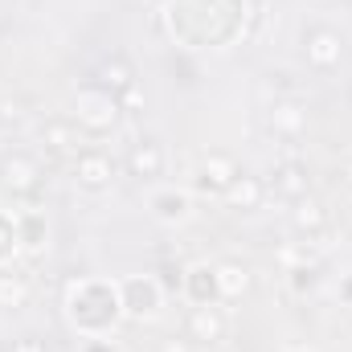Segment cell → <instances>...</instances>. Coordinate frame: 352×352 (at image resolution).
I'll return each mask as SVG.
<instances>
[{"mask_svg": "<svg viewBox=\"0 0 352 352\" xmlns=\"http://www.w3.org/2000/svg\"><path fill=\"white\" fill-rule=\"evenodd\" d=\"M66 324L82 336V340H107L127 316H123V303H119V283L115 278H74L66 287Z\"/></svg>", "mask_w": 352, "mask_h": 352, "instance_id": "cell-1", "label": "cell"}, {"mask_svg": "<svg viewBox=\"0 0 352 352\" xmlns=\"http://www.w3.org/2000/svg\"><path fill=\"white\" fill-rule=\"evenodd\" d=\"M74 123H78V131L90 135V140H102V135H111L115 127H119V119H123V102H119V94L107 87H82L74 94V115H70Z\"/></svg>", "mask_w": 352, "mask_h": 352, "instance_id": "cell-2", "label": "cell"}, {"mask_svg": "<svg viewBox=\"0 0 352 352\" xmlns=\"http://www.w3.org/2000/svg\"><path fill=\"white\" fill-rule=\"evenodd\" d=\"M119 283V303L131 324H152L164 311V283L156 274H123Z\"/></svg>", "mask_w": 352, "mask_h": 352, "instance_id": "cell-3", "label": "cell"}, {"mask_svg": "<svg viewBox=\"0 0 352 352\" xmlns=\"http://www.w3.org/2000/svg\"><path fill=\"white\" fill-rule=\"evenodd\" d=\"M148 213H152V221L176 230L192 217V192L184 184H152L148 188Z\"/></svg>", "mask_w": 352, "mask_h": 352, "instance_id": "cell-4", "label": "cell"}, {"mask_svg": "<svg viewBox=\"0 0 352 352\" xmlns=\"http://www.w3.org/2000/svg\"><path fill=\"white\" fill-rule=\"evenodd\" d=\"M115 176H119V164H115V156L102 152V148H82V152L74 156V184H78L82 192H107V188L115 184Z\"/></svg>", "mask_w": 352, "mask_h": 352, "instance_id": "cell-5", "label": "cell"}, {"mask_svg": "<svg viewBox=\"0 0 352 352\" xmlns=\"http://www.w3.org/2000/svg\"><path fill=\"white\" fill-rule=\"evenodd\" d=\"M41 176H45L41 173V164H37L29 152H8V156L0 160V188L12 192V197H21V201L37 197Z\"/></svg>", "mask_w": 352, "mask_h": 352, "instance_id": "cell-6", "label": "cell"}, {"mask_svg": "<svg viewBox=\"0 0 352 352\" xmlns=\"http://www.w3.org/2000/svg\"><path fill=\"white\" fill-rule=\"evenodd\" d=\"M226 332H230V311H226V303L188 307V316H184V336H188L192 344L213 349V344H221V340H226Z\"/></svg>", "mask_w": 352, "mask_h": 352, "instance_id": "cell-7", "label": "cell"}, {"mask_svg": "<svg viewBox=\"0 0 352 352\" xmlns=\"http://www.w3.org/2000/svg\"><path fill=\"white\" fill-rule=\"evenodd\" d=\"M303 58H307V66L311 70H336L340 62H344V37L336 33V29H328V25H320V29H307L303 33Z\"/></svg>", "mask_w": 352, "mask_h": 352, "instance_id": "cell-8", "label": "cell"}, {"mask_svg": "<svg viewBox=\"0 0 352 352\" xmlns=\"http://www.w3.org/2000/svg\"><path fill=\"white\" fill-rule=\"evenodd\" d=\"M123 168H127V176H135V180H160V176H164V168H168L164 144H160L156 135H140V140L127 148Z\"/></svg>", "mask_w": 352, "mask_h": 352, "instance_id": "cell-9", "label": "cell"}, {"mask_svg": "<svg viewBox=\"0 0 352 352\" xmlns=\"http://www.w3.org/2000/svg\"><path fill=\"white\" fill-rule=\"evenodd\" d=\"M238 173H242V168L234 164V156L209 152V156H201V164H197V173H192V188H197L201 197H221Z\"/></svg>", "mask_w": 352, "mask_h": 352, "instance_id": "cell-10", "label": "cell"}, {"mask_svg": "<svg viewBox=\"0 0 352 352\" xmlns=\"http://www.w3.org/2000/svg\"><path fill=\"white\" fill-rule=\"evenodd\" d=\"M291 230L299 234V238H307V242H320L324 246V238H328V230H332V217H328V209H324V201L320 197H299V201H291Z\"/></svg>", "mask_w": 352, "mask_h": 352, "instance_id": "cell-11", "label": "cell"}, {"mask_svg": "<svg viewBox=\"0 0 352 352\" xmlns=\"http://www.w3.org/2000/svg\"><path fill=\"white\" fill-rule=\"evenodd\" d=\"M180 295L188 307H205V303H221V291H217V270L209 263H192L184 266L180 274Z\"/></svg>", "mask_w": 352, "mask_h": 352, "instance_id": "cell-12", "label": "cell"}, {"mask_svg": "<svg viewBox=\"0 0 352 352\" xmlns=\"http://www.w3.org/2000/svg\"><path fill=\"white\" fill-rule=\"evenodd\" d=\"M16 234H21V254L37 258L50 250V217L41 209H16Z\"/></svg>", "mask_w": 352, "mask_h": 352, "instance_id": "cell-13", "label": "cell"}, {"mask_svg": "<svg viewBox=\"0 0 352 352\" xmlns=\"http://www.w3.org/2000/svg\"><path fill=\"white\" fill-rule=\"evenodd\" d=\"M263 201H266V184L250 173H238L230 180V188L221 192V205L234 209V213H254V209H263Z\"/></svg>", "mask_w": 352, "mask_h": 352, "instance_id": "cell-14", "label": "cell"}, {"mask_svg": "<svg viewBox=\"0 0 352 352\" xmlns=\"http://www.w3.org/2000/svg\"><path fill=\"white\" fill-rule=\"evenodd\" d=\"M270 131L283 135L287 144L299 140L307 131V107L299 98H274V107H270Z\"/></svg>", "mask_w": 352, "mask_h": 352, "instance_id": "cell-15", "label": "cell"}, {"mask_svg": "<svg viewBox=\"0 0 352 352\" xmlns=\"http://www.w3.org/2000/svg\"><path fill=\"white\" fill-rule=\"evenodd\" d=\"M41 144L54 152V156H78L82 152V131H78V123L74 119H50L45 127H41Z\"/></svg>", "mask_w": 352, "mask_h": 352, "instance_id": "cell-16", "label": "cell"}, {"mask_svg": "<svg viewBox=\"0 0 352 352\" xmlns=\"http://www.w3.org/2000/svg\"><path fill=\"white\" fill-rule=\"evenodd\" d=\"M270 188H274V197H283V201H299V197H307V192H311L307 168H303L299 160H278V164H274V180H270Z\"/></svg>", "mask_w": 352, "mask_h": 352, "instance_id": "cell-17", "label": "cell"}, {"mask_svg": "<svg viewBox=\"0 0 352 352\" xmlns=\"http://www.w3.org/2000/svg\"><path fill=\"white\" fill-rule=\"evenodd\" d=\"M33 299V278L16 266H0V311H16Z\"/></svg>", "mask_w": 352, "mask_h": 352, "instance_id": "cell-18", "label": "cell"}, {"mask_svg": "<svg viewBox=\"0 0 352 352\" xmlns=\"http://www.w3.org/2000/svg\"><path fill=\"white\" fill-rule=\"evenodd\" d=\"M278 263L287 266V270H320V266H324V246H320V242H307V238L283 242Z\"/></svg>", "mask_w": 352, "mask_h": 352, "instance_id": "cell-19", "label": "cell"}, {"mask_svg": "<svg viewBox=\"0 0 352 352\" xmlns=\"http://www.w3.org/2000/svg\"><path fill=\"white\" fill-rule=\"evenodd\" d=\"M217 270V291H221V303H234V299H242L246 291H250V266L242 263H213Z\"/></svg>", "mask_w": 352, "mask_h": 352, "instance_id": "cell-20", "label": "cell"}, {"mask_svg": "<svg viewBox=\"0 0 352 352\" xmlns=\"http://www.w3.org/2000/svg\"><path fill=\"white\" fill-rule=\"evenodd\" d=\"M98 87L115 90V94H123L127 87H135V70H131V62H127V58H111V62L98 70Z\"/></svg>", "mask_w": 352, "mask_h": 352, "instance_id": "cell-21", "label": "cell"}, {"mask_svg": "<svg viewBox=\"0 0 352 352\" xmlns=\"http://www.w3.org/2000/svg\"><path fill=\"white\" fill-rule=\"evenodd\" d=\"M21 258V234H16V213L0 209V266H12Z\"/></svg>", "mask_w": 352, "mask_h": 352, "instance_id": "cell-22", "label": "cell"}, {"mask_svg": "<svg viewBox=\"0 0 352 352\" xmlns=\"http://www.w3.org/2000/svg\"><path fill=\"white\" fill-rule=\"evenodd\" d=\"M291 274V287H295V295H303V291H316V283H320V270H287Z\"/></svg>", "mask_w": 352, "mask_h": 352, "instance_id": "cell-23", "label": "cell"}, {"mask_svg": "<svg viewBox=\"0 0 352 352\" xmlns=\"http://www.w3.org/2000/svg\"><path fill=\"white\" fill-rule=\"evenodd\" d=\"M156 352H197V344H192L188 336H164Z\"/></svg>", "mask_w": 352, "mask_h": 352, "instance_id": "cell-24", "label": "cell"}, {"mask_svg": "<svg viewBox=\"0 0 352 352\" xmlns=\"http://www.w3.org/2000/svg\"><path fill=\"white\" fill-rule=\"evenodd\" d=\"M336 303H340V307H352V270H344V274L336 278Z\"/></svg>", "mask_w": 352, "mask_h": 352, "instance_id": "cell-25", "label": "cell"}, {"mask_svg": "<svg viewBox=\"0 0 352 352\" xmlns=\"http://www.w3.org/2000/svg\"><path fill=\"white\" fill-rule=\"evenodd\" d=\"M21 119H25V107L21 102H12V98L0 102V123H21Z\"/></svg>", "mask_w": 352, "mask_h": 352, "instance_id": "cell-26", "label": "cell"}, {"mask_svg": "<svg viewBox=\"0 0 352 352\" xmlns=\"http://www.w3.org/2000/svg\"><path fill=\"white\" fill-rule=\"evenodd\" d=\"M8 352H50V349H45V340H37V336H21V340H12Z\"/></svg>", "mask_w": 352, "mask_h": 352, "instance_id": "cell-27", "label": "cell"}, {"mask_svg": "<svg viewBox=\"0 0 352 352\" xmlns=\"http://www.w3.org/2000/svg\"><path fill=\"white\" fill-rule=\"evenodd\" d=\"M119 102H123V115H127V111H135V107L144 102V94H140V87H127L119 94Z\"/></svg>", "mask_w": 352, "mask_h": 352, "instance_id": "cell-28", "label": "cell"}, {"mask_svg": "<svg viewBox=\"0 0 352 352\" xmlns=\"http://www.w3.org/2000/svg\"><path fill=\"white\" fill-rule=\"evenodd\" d=\"M340 184H344V188L352 192V156L344 160V164H340Z\"/></svg>", "mask_w": 352, "mask_h": 352, "instance_id": "cell-29", "label": "cell"}, {"mask_svg": "<svg viewBox=\"0 0 352 352\" xmlns=\"http://www.w3.org/2000/svg\"><path fill=\"white\" fill-rule=\"evenodd\" d=\"M287 352H316V349H287Z\"/></svg>", "mask_w": 352, "mask_h": 352, "instance_id": "cell-30", "label": "cell"}]
</instances>
